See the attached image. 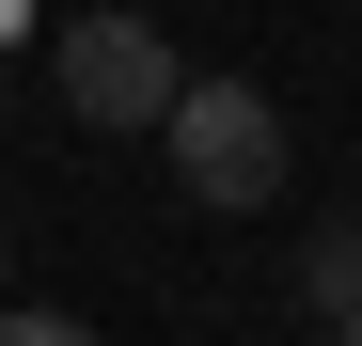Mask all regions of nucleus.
I'll use <instances>...</instances> for the list:
<instances>
[{
    "label": "nucleus",
    "instance_id": "nucleus-2",
    "mask_svg": "<svg viewBox=\"0 0 362 346\" xmlns=\"http://www.w3.org/2000/svg\"><path fill=\"white\" fill-rule=\"evenodd\" d=\"M173 95H189V64H173L158 16H79L64 32V110L79 126H173Z\"/></svg>",
    "mask_w": 362,
    "mask_h": 346
},
{
    "label": "nucleus",
    "instance_id": "nucleus-4",
    "mask_svg": "<svg viewBox=\"0 0 362 346\" xmlns=\"http://www.w3.org/2000/svg\"><path fill=\"white\" fill-rule=\"evenodd\" d=\"M0 346H95L79 315H0Z\"/></svg>",
    "mask_w": 362,
    "mask_h": 346
},
{
    "label": "nucleus",
    "instance_id": "nucleus-1",
    "mask_svg": "<svg viewBox=\"0 0 362 346\" xmlns=\"http://www.w3.org/2000/svg\"><path fill=\"white\" fill-rule=\"evenodd\" d=\"M173 173H189V205H284V110L252 95V79H189V95H173Z\"/></svg>",
    "mask_w": 362,
    "mask_h": 346
},
{
    "label": "nucleus",
    "instance_id": "nucleus-3",
    "mask_svg": "<svg viewBox=\"0 0 362 346\" xmlns=\"http://www.w3.org/2000/svg\"><path fill=\"white\" fill-rule=\"evenodd\" d=\"M299 299H315V315H331V330H346V315H362V237H331V252H315V268H299Z\"/></svg>",
    "mask_w": 362,
    "mask_h": 346
},
{
    "label": "nucleus",
    "instance_id": "nucleus-5",
    "mask_svg": "<svg viewBox=\"0 0 362 346\" xmlns=\"http://www.w3.org/2000/svg\"><path fill=\"white\" fill-rule=\"evenodd\" d=\"M331 346H362V315H346V330H331Z\"/></svg>",
    "mask_w": 362,
    "mask_h": 346
},
{
    "label": "nucleus",
    "instance_id": "nucleus-6",
    "mask_svg": "<svg viewBox=\"0 0 362 346\" xmlns=\"http://www.w3.org/2000/svg\"><path fill=\"white\" fill-rule=\"evenodd\" d=\"M0 268H16V252H0Z\"/></svg>",
    "mask_w": 362,
    "mask_h": 346
}]
</instances>
